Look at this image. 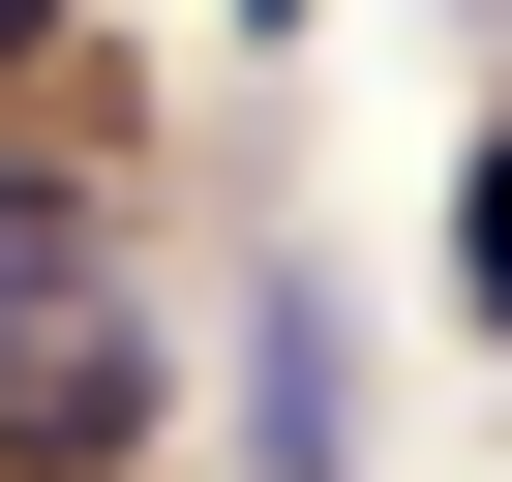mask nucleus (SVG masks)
<instances>
[{"label":"nucleus","instance_id":"nucleus-1","mask_svg":"<svg viewBox=\"0 0 512 482\" xmlns=\"http://www.w3.org/2000/svg\"><path fill=\"white\" fill-rule=\"evenodd\" d=\"M151 272H121V211H61V181H0V482H121L151 452Z\"/></svg>","mask_w":512,"mask_h":482},{"label":"nucleus","instance_id":"nucleus-2","mask_svg":"<svg viewBox=\"0 0 512 482\" xmlns=\"http://www.w3.org/2000/svg\"><path fill=\"white\" fill-rule=\"evenodd\" d=\"M452 332H512V151L452 181Z\"/></svg>","mask_w":512,"mask_h":482},{"label":"nucleus","instance_id":"nucleus-3","mask_svg":"<svg viewBox=\"0 0 512 482\" xmlns=\"http://www.w3.org/2000/svg\"><path fill=\"white\" fill-rule=\"evenodd\" d=\"M0 61H61V0H0Z\"/></svg>","mask_w":512,"mask_h":482},{"label":"nucleus","instance_id":"nucleus-4","mask_svg":"<svg viewBox=\"0 0 512 482\" xmlns=\"http://www.w3.org/2000/svg\"><path fill=\"white\" fill-rule=\"evenodd\" d=\"M241 31H302V0H241Z\"/></svg>","mask_w":512,"mask_h":482}]
</instances>
